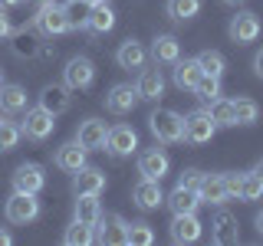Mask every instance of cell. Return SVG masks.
I'll return each instance as SVG.
<instances>
[{
	"label": "cell",
	"instance_id": "obj_11",
	"mask_svg": "<svg viewBox=\"0 0 263 246\" xmlns=\"http://www.w3.org/2000/svg\"><path fill=\"white\" fill-rule=\"evenodd\" d=\"M10 184H13V191H20V194H40L46 187V171L40 168V164H20V168L13 171V177H10Z\"/></svg>",
	"mask_w": 263,
	"mask_h": 246
},
{
	"label": "cell",
	"instance_id": "obj_45",
	"mask_svg": "<svg viewBox=\"0 0 263 246\" xmlns=\"http://www.w3.org/2000/svg\"><path fill=\"white\" fill-rule=\"evenodd\" d=\"M69 4H86V7H96V4H102V0H69Z\"/></svg>",
	"mask_w": 263,
	"mask_h": 246
},
{
	"label": "cell",
	"instance_id": "obj_38",
	"mask_svg": "<svg viewBox=\"0 0 263 246\" xmlns=\"http://www.w3.org/2000/svg\"><path fill=\"white\" fill-rule=\"evenodd\" d=\"M201 180H204V171L197 168H184L178 174V184L175 187H187V191H201Z\"/></svg>",
	"mask_w": 263,
	"mask_h": 246
},
{
	"label": "cell",
	"instance_id": "obj_12",
	"mask_svg": "<svg viewBox=\"0 0 263 246\" xmlns=\"http://www.w3.org/2000/svg\"><path fill=\"white\" fill-rule=\"evenodd\" d=\"M138 102L142 98H138L132 82H115L109 92H105V112H112V115H128Z\"/></svg>",
	"mask_w": 263,
	"mask_h": 246
},
{
	"label": "cell",
	"instance_id": "obj_28",
	"mask_svg": "<svg viewBox=\"0 0 263 246\" xmlns=\"http://www.w3.org/2000/svg\"><path fill=\"white\" fill-rule=\"evenodd\" d=\"M99 217H102V203H99V197H96V194H82V197H76V207H72V220L96 227V220H99Z\"/></svg>",
	"mask_w": 263,
	"mask_h": 246
},
{
	"label": "cell",
	"instance_id": "obj_16",
	"mask_svg": "<svg viewBox=\"0 0 263 246\" xmlns=\"http://www.w3.org/2000/svg\"><path fill=\"white\" fill-rule=\"evenodd\" d=\"M132 203L138 210H158L164 203V194H161V180H152V177H142L135 187H132Z\"/></svg>",
	"mask_w": 263,
	"mask_h": 246
},
{
	"label": "cell",
	"instance_id": "obj_40",
	"mask_svg": "<svg viewBox=\"0 0 263 246\" xmlns=\"http://www.w3.org/2000/svg\"><path fill=\"white\" fill-rule=\"evenodd\" d=\"M253 72H257V76L263 79V49H260L257 56H253Z\"/></svg>",
	"mask_w": 263,
	"mask_h": 246
},
{
	"label": "cell",
	"instance_id": "obj_19",
	"mask_svg": "<svg viewBox=\"0 0 263 246\" xmlns=\"http://www.w3.org/2000/svg\"><path fill=\"white\" fill-rule=\"evenodd\" d=\"M86 148H82L79 141H66V145H60L56 148V154H53V164L60 171H69V174H76L79 168H86Z\"/></svg>",
	"mask_w": 263,
	"mask_h": 246
},
{
	"label": "cell",
	"instance_id": "obj_6",
	"mask_svg": "<svg viewBox=\"0 0 263 246\" xmlns=\"http://www.w3.org/2000/svg\"><path fill=\"white\" fill-rule=\"evenodd\" d=\"M96 82V66L89 56H72L69 63H66L63 69V86L69 89V92H86V89H92Z\"/></svg>",
	"mask_w": 263,
	"mask_h": 246
},
{
	"label": "cell",
	"instance_id": "obj_14",
	"mask_svg": "<svg viewBox=\"0 0 263 246\" xmlns=\"http://www.w3.org/2000/svg\"><path fill=\"white\" fill-rule=\"evenodd\" d=\"M168 233H171L175 243H197L201 233H204V227H201V220H197V213H175L171 223H168Z\"/></svg>",
	"mask_w": 263,
	"mask_h": 246
},
{
	"label": "cell",
	"instance_id": "obj_46",
	"mask_svg": "<svg viewBox=\"0 0 263 246\" xmlns=\"http://www.w3.org/2000/svg\"><path fill=\"white\" fill-rule=\"evenodd\" d=\"M220 4H227V7H237V4H243V0H220Z\"/></svg>",
	"mask_w": 263,
	"mask_h": 246
},
{
	"label": "cell",
	"instance_id": "obj_35",
	"mask_svg": "<svg viewBox=\"0 0 263 246\" xmlns=\"http://www.w3.org/2000/svg\"><path fill=\"white\" fill-rule=\"evenodd\" d=\"M194 98H201V102H214V98H220V76H208L204 72L201 79L194 82Z\"/></svg>",
	"mask_w": 263,
	"mask_h": 246
},
{
	"label": "cell",
	"instance_id": "obj_31",
	"mask_svg": "<svg viewBox=\"0 0 263 246\" xmlns=\"http://www.w3.org/2000/svg\"><path fill=\"white\" fill-rule=\"evenodd\" d=\"M263 197V180L253 174V171H240V180H237V200H260Z\"/></svg>",
	"mask_w": 263,
	"mask_h": 246
},
{
	"label": "cell",
	"instance_id": "obj_20",
	"mask_svg": "<svg viewBox=\"0 0 263 246\" xmlns=\"http://www.w3.org/2000/svg\"><path fill=\"white\" fill-rule=\"evenodd\" d=\"M102 191H105V174L99 168H89L86 164V168H79L76 174H72V194L76 197H82V194H96L99 197Z\"/></svg>",
	"mask_w": 263,
	"mask_h": 246
},
{
	"label": "cell",
	"instance_id": "obj_47",
	"mask_svg": "<svg viewBox=\"0 0 263 246\" xmlns=\"http://www.w3.org/2000/svg\"><path fill=\"white\" fill-rule=\"evenodd\" d=\"M30 4H36V7H40V4H46V0H30Z\"/></svg>",
	"mask_w": 263,
	"mask_h": 246
},
{
	"label": "cell",
	"instance_id": "obj_23",
	"mask_svg": "<svg viewBox=\"0 0 263 246\" xmlns=\"http://www.w3.org/2000/svg\"><path fill=\"white\" fill-rule=\"evenodd\" d=\"M40 105H43L46 112H53V115H63V112H69V105H72V98H69V89H66L63 82L43 86V92H40Z\"/></svg>",
	"mask_w": 263,
	"mask_h": 246
},
{
	"label": "cell",
	"instance_id": "obj_37",
	"mask_svg": "<svg viewBox=\"0 0 263 246\" xmlns=\"http://www.w3.org/2000/svg\"><path fill=\"white\" fill-rule=\"evenodd\" d=\"M20 138H23V131L16 121H0V154H7V151H13L16 145H20Z\"/></svg>",
	"mask_w": 263,
	"mask_h": 246
},
{
	"label": "cell",
	"instance_id": "obj_39",
	"mask_svg": "<svg viewBox=\"0 0 263 246\" xmlns=\"http://www.w3.org/2000/svg\"><path fill=\"white\" fill-rule=\"evenodd\" d=\"M13 33H16V30H13L10 16H7V13H4V7H0V43H4V39H10Z\"/></svg>",
	"mask_w": 263,
	"mask_h": 246
},
{
	"label": "cell",
	"instance_id": "obj_33",
	"mask_svg": "<svg viewBox=\"0 0 263 246\" xmlns=\"http://www.w3.org/2000/svg\"><path fill=\"white\" fill-rule=\"evenodd\" d=\"M63 243L66 246H89V243H96V233H92V227H89V223L72 220V223L66 227V233H63Z\"/></svg>",
	"mask_w": 263,
	"mask_h": 246
},
{
	"label": "cell",
	"instance_id": "obj_32",
	"mask_svg": "<svg viewBox=\"0 0 263 246\" xmlns=\"http://www.w3.org/2000/svg\"><path fill=\"white\" fill-rule=\"evenodd\" d=\"M208 112H211V118H214V125H217V128H234L237 125L234 102H230V98H214V102L208 105Z\"/></svg>",
	"mask_w": 263,
	"mask_h": 246
},
{
	"label": "cell",
	"instance_id": "obj_49",
	"mask_svg": "<svg viewBox=\"0 0 263 246\" xmlns=\"http://www.w3.org/2000/svg\"><path fill=\"white\" fill-rule=\"evenodd\" d=\"M0 121H4V118H0Z\"/></svg>",
	"mask_w": 263,
	"mask_h": 246
},
{
	"label": "cell",
	"instance_id": "obj_41",
	"mask_svg": "<svg viewBox=\"0 0 263 246\" xmlns=\"http://www.w3.org/2000/svg\"><path fill=\"white\" fill-rule=\"evenodd\" d=\"M13 243V236H10V230H4L0 227V246H10Z\"/></svg>",
	"mask_w": 263,
	"mask_h": 246
},
{
	"label": "cell",
	"instance_id": "obj_15",
	"mask_svg": "<svg viewBox=\"0 0 263 246\" xmlns=\"http://www.w3.org/2000/svg\"><path fill=\"white\" fill-rule=\"evenodd\" d=\"M148 59H152L155 66H175V63L181 59V43H178V36H171V33H158V36L152 39Z\"/></svg>",
	"mask_w": 263,
	"mask_h": 246
},
{
	"label": "cell",
	"instance_id": "obj_27",
	"mask_svg": "<svg viewBox=\"0 0 263 246\" xmlns=\"http://www.w3.org/2000/svg\"><path fill=\"white\" fill-rule=\"evenodd\" d=\"M27 109V89L16 86V82H4L0 86V112L13 115V112H23Z\"/></svg>",
	"mask_w": 263,
	"mask_h": 246
},
{
	"label": "cell",
	"instance_id": "obj_30",
	"mask_svg": "<svg viewBox=\"0 0 263 246\" xmlns=\"http://www.w3.org/2000/svg\"><path fill=\"white\" fill-rule=\"evenodd\" d=\"M234 115H237V125H257L260 121V105H257V98H250V95H237L234 98Z\"/></svg>",
	"mask_w": 263,
	"mask_h": 246
},
{
	"label": "cell",
	"instance_id": "obj_3",
	"mask_svg": "<svg viewBox=\"0 0 263 246\" xmlns=\"http://www.w3.org/2000/svg\"><path fill=\"white\" fill-rule=\"evenodd\" d=\"M40 213H43V207H40L36 194H20V191H13L10 197H7V203H4V217H7V223H16V227L33 223Z\"/></svg>",
	"mask_w": 263,
	"mask_h": 246
},
{
	"label": "cell",
	"instance_id": "obj_5",
	"mask_svg": "<svg viewBox=\"0 0 263 246\" xmlns=\"http://www.w3.org/2000/svg\"><path fill=\"white\" fill-rule=\"evenodd\" d=\"M20 131H23V138L27 141H46L49 135L56 131V115L53 112H46L43 105H36V109H27V115H23V121H20Z\"/></svg>",
	"mask_w": 263,
	"mask_h": 246
},
{
	"label": "cell",
	"instance_id": "obj_36",
	"mask_svg": "<svg viewBox=\"0 0 263 246\" xmlns=\"http://www.w3.org/2000/svg\"><path fill=\"white\" fill-rule=\"evenodd\" d=\"M155 243V230L148 220H132L128 223V246H152Z\"/></svg>",
	"mask_w": 263,
	"mask_h": 246
},
{
	"label": "cell",
	"instance_id": "obj_4",
	"mask_svg": "<svg viewBox=\"0 0 263 246\" xmlns=\"http://www.w3.org/2000/svg\"><path fill=\"white\" fill-rule=\"evenodd\" d=\"M96 243L102 246H128V220L122 213H102L92 227Z\"/></svg>",
	"mask_w": 263,
	"mask_h": 246
},
{
	"label": "cell",
	"instance_id": "obj_43",
	"mask_svg": "<svg viewBox=\"0 0 263 246\" xmlns=\"http://www.w3.org/2000/svg\"><path fill=\"white\" fill-rule=\"evenodd\" d=\"M253 174H257V177H260V180H263V158H260V161H257V164H253Z\"/></svg>",
	"mask_w": 263,
	"mask_h": 246
},
{
	"label": "cell",
	"instance_id": "obj_9",
	"mask_svg": "<svg viewBox=\"0 0 263 246\" xmlns=\"http://www.w3.org/2000/svg\"><path fill=\"white\" fill-rule=\"evenodd\" d=\"M263 33V23H260V16L257 13H250V10H243V13H237V16H230V23H227V36L234 39L237 46H247V43H253Z\"/></svg>",
	"mask_w": 263,
	"mask_h": 246
},
{
	"label": "cell",
	"instance_id": "obj_42",
	"mask_svg": "<svg viewBox=\"0 0 263 246\" xmlns=\"http://www.w3.org/2000/svg\"><path fill=\"white\" fill-rule=\"evenodd\" d=\"M253 223H257V233L263 236V210H257V217H253Z\"/></svg>",
	"mask_w": 263,
	"mask_h": 246
},
{
	"label": "cell",
	"instance_id": "obj_8",
	"mask_svg": "<svg viewBox=\"0 0 263 246\" xmlns=\"http://www.w3.org/2000/svg\"><path fill=\"white\" fill-rule=\"evenodd\" d=\"M102 151H109L112 158H128V154L138 151V131L132 125H112L109 135H105Z\"/></svg>",
	"mask_w": 263,
	"mask_h": 246
},
{
	"label": "cell",
	"instance_id": "obj_25",
	"mask_svg": "<svg viewBox=\"0 0 263 246\" xmlns=\"http://www.w3.org/2000/svg\"><path fill=\"white\" fill-rule=\"evenodd\" d=\"M201 76H204V72H201V66H197V59H178L175 69H171V82H175L181 92H191L194 82Z\"/></svg>",
	"mask_w": 263,
	"mask_h": 246
},
{
	"label": "cell",
	"instance_id": "obj_18",
	"mask_svg": "<svg viewBox=\"0 0 263 246\" xmlns=\"http://www.w3.org/2000/svg\"><path fill=\"white\" fill-rule=\"evenodd\" d=\"M105 135H109V125L99 121V118H86V121H79V128H76V141L86 148V151H102Z\"/></svg>",
	"mask_w": 263,
	"mask_h": 246
},
{
	"label": "cell",
	"instance_id": "obj_10",
	"mask_svg": "<svg viewBox=\"0 0 263 246\" xmlns=\"http://www.w3.org/2000/svg\"><path fill=\"white\" fill-rule=\"evenodd\" d=\"M211 243L214 246L240 243V227H237V217L230 210H217L211 217Z\"/></svg>",
	"mask_w": 263,
	"mask_h": 246
},
{
	"label": "cell",
	"instance_id": "obj_24",
	"mask_svg": "<svg viewBox=\"0 0 263 246\" xmlns=\"http://www.w3.org/2000/svg\"><path fill=\"white\" fill-rule=\"evenodd\" d=\"M115 27V10L109 4H96V7H89V16H86V30L92 33V36H102V33H109Z\"/></svg>",
	"mask_w": 263,
	"mask_h": 246
},
{
	"label": "cell",
	"instance_id": "obj_13",
	"mask_svg": "<svg viewBox=\"0 0 263 246\" xmlns=\"http://www.w3.org/2000/svg\"><path fill=\"white\" fill-rule=\"evenodd\" d=\"M171 171V158L164 148H145L142 154H138V174L142 177H152V180H161L164 174Z\"/></svg>",
	"mask_w": 263,
	"mask_h": 246
},
{
	"label": "cell",
	"instance_id": "obj_7",
	"mask_svg": "<svg viewBox=\"0 0 263 246\" xmlns=\"http://www.w3.org/2000/svg\"><path fill=\"white\" fill-rule=\"evenodd\" d=\"M214 135H217V125H214V118H211L208 109H194V112L184 115V141L187 145H194V148L208 145Z\"/></svg>",
	"mask_w": 263,
	"mask_h": 246
},
{
	"label": "cell",
	"instance_id": "obj_34",
	"mask_svg": "<svg viewBox=\"0 0 263 246\" xmlns=\"http://www.w3.org/2000/svg\"><path fill=\"white\" fill-rule=\"evenodd\" d=\"M194 59L201 66V72H208V76H224V69H227V59L217 53V49H201Z\"/></svg>",
	"mask_w": 263,
	"mask_h": 246
},
{
	"label": "cell",
	"instance_id": "obj_22",
	"mask_svg": "<svg viewBox=\"0 0 263 246\" xmlns=\"http://www.w3.org/2000/svg\"><path fill=\"white\" fill-rule=\"evenodd\" d=\"M201 203H214V207H224L230 200V191H227V180L224 174H204L201 180Z\"/></svg>",
	"mask_w": 263,
	"mask_h": 246
},
{
	"label": "cell",
	"instance_id": "obj_1",
	"mask_svg": "<svg viewBox=\"0 0 263 246\" xmlns=\"http://www.w3.org/2000/svg\"><path fill=\"white\" fill-rule=\"evenodd\" d=\"M30 30L36 33L40 39H53V36L69 33V10H66V4H56V0L40 4V10L33 13V20H30Z\"/></svg>",
	"mask_w": 263,
	"mask_h": 246
},
{
	"label": "cell",
	"instance_id": "obj_44",
	"mask_svg": "<svg viewBox=\"0 0 263 246\" xmlns=\"http://www.w3.org/2000/svg\"><path fill=\"white\" fill-rule=\"evenodd\" d=\"M23 4V0H0V7H4V10H7V7H20Z\"/></svg>",
	"mask_w": 263,
	"mask_h": 246
},
{
	"label": "cell",
	"instance_id": "obj_29",
	"mask_svg": "<svg viewBox=\"0 0 263 246\" xmlns=\"http://www.w3.org/2000/svg\"><path fill=\"white\" fill-rule=\"evenodd\" d=\"M164 13L175 23H187L201 13V0H168V4H164Z\"/></svg>",
	"mask_w": 263,
	"mask_h": 246
},
{
	"label": "cell",
	"instance_id": "obj_17",
	"mask_svg": "<svg viewBox=\"0 0 263 246\" xmlns=\"http://www.w3.org/2000/svg\"><path fill=\"white\" fill-rule=\"evenodd\" d=\"M135 92L142 102H158V98L164 95V76L161 69L155 66V69H138V79H135Z\"/></svg>",
	"mask_w": 263,
	"mask_h": 246
},
{
	"label": "cell",
	"instance_id": "obj_48",
	"mask_svg": "<svg viewBox=\"0 0 263 246\" xmlns=\"http://www.w3.org/2000/svg\"><path fill=\"white\" fill-rule=\"evenodd\" d=\"M0 86H4V69H0Z\"/></svg>",
	"mask_w": 263,
	"mask_h": 246
},
{
	"label": "cell",
	"instance_id": "obj_26",
	"mask_svg": "<svg viewBox=\"0 0 263 246\" xmlns=\"http://www.w3.org/2000/svg\"><path fill=\"white\" fill-rule=\"evenodd\" d=\"M164 203H168L171 213H197V207H201V194L187 191V187H175V191L164 197Z\"/></svg>",
	"mask_w": 263,
	"mask_h": 246
},
{
	"label": "cell",
	"instance_id": "obj_21",
	"mask_svg": "<svg viewBox=\"0 0 263 246\" xmlns=\"http://www.w3.org/2000/svg\"><path fill=\"white\" fill-rule=\"evenodd\" d=\"M115 63H119L122 69H128V72H138L148 63V49L138 43V39H125V43L115 49Z\"/></svg>",
	"mask_w": 263,
	"mask_h": 246
},
{
	"label": "cell",
	"instance_id": "obj_2",
	"mask_svg": "<svg viewBox=\"0 0 263 246\" xmlns=\"http://www.w3.org/2000/svg\"><path fill=\"white\" fill-rule=\"evenodd\" d=\"M148 131L155 135L158 145H181L184 141V115L171 109H155L148 115Z\"/></svg>",
	"mask_w": 263,
	"mask_h": 246
}]
</instances>
